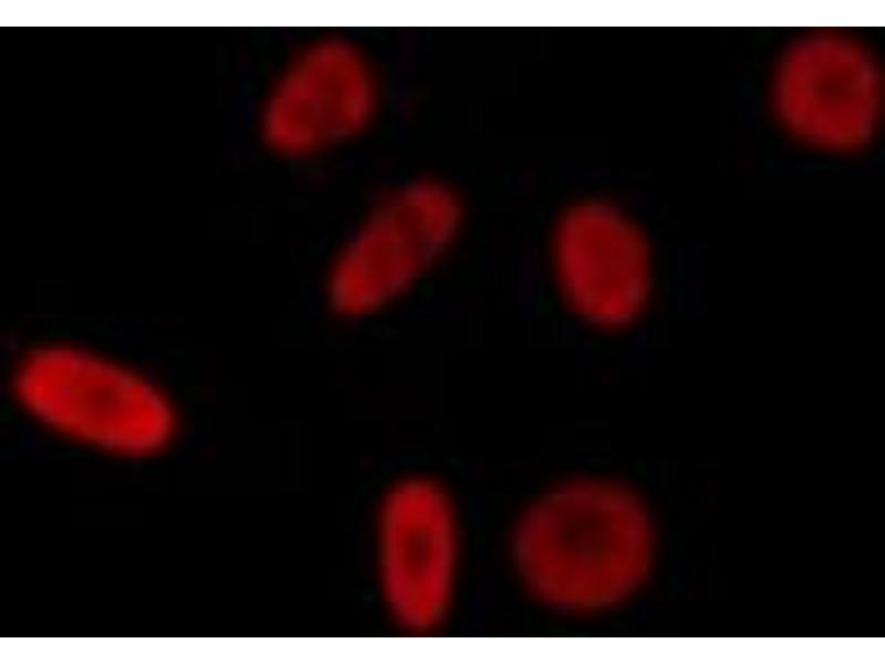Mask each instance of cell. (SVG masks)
Segmentation results:
<instances>
[{
	"mask_svg": "<svg viewBox=\"0 0 885 664\" xmlns=\"http://www.w3.org/2000/svg\"><path fill=\"white\" fill-rule=\"evenodd\" d=\"M653 513L629 485L576 474L545 486L519 510L507 560L520 591L570 620L611 615L647 585L656 566Z\"/></svg>",
	"mask_w": 885,
	"mask_h": 664,
	"instance_id": "cell-1",
	"label": "cell"
},
{
	"mask_svg": "<svg viewBox=\"0 0 885 664\" xmlns=\"http://www.w3.org/2000/svg\"><path fill=\"white\" fill-rule=\"evenodd\" d=\"M8 388L34 426L106 456L157 455L179 429L176 398L157 376L80 341L44 339L22 346L11 361Z\"/></svg>",
	"mask_w": 885,
	"mask_h": 664,
	"instance_id": "cell-2",
	"label": "cell"
},
{
	"mask_svg": "<svg viewBox=\"0 0 885 664\" xmlns=\"http://www.w3.org/2000/svg\"><path fill=\"white\" fill-rule=\"evenodd\" d=\"M371 544L385 615L408 634L438 631L457 605L466 562L462 513L451 491L424 475L394 481L377 502Z\"/></svg>",
	"mask_w": 885,
	"mask_h": 664,
	"instance_id": "cell-3",
	"label": "cell"
},
{
	"mask_svg": "<svg viewBox=\"0 0 885 664\" xmlns=\"http://www.w3.org/2000/svg\"><path fill=\"white\" fill-rule=\"evenodd\" d=\"M462 208L446 185L410 181L378 199L341 245L325 277V298L342 318L376 314L397 302L450 250Z\"/></svg>",
	"mask_w": 885,
	"mask_h": 664,
	"instance_id": "cell-4",
	"label": "cell"
},
{
	"mask_svg": "<svg viewBox=\"0 0 885 664\" xmlns=\"http://www.w3.org/2000/svg\"><path fill=\"white\" fill-rule=\"evenodd\" d=\"M884 73L875 50L842 30H815L777 58L768 98L779 128L796 144L826 155L868 146L884 114Z\"/></svg>",
	"mask_w": 885,
	"mask_h": 664,
	"instance_id": "cell-5",
	"label": "cell"
},
{
	"mask_svg": "<svg viewBox=\"0 0 885 664\" xmlns=\"http://www.w3.org/2000/svg\"><path fill=\"white\" fill-rule=\"evenodd\" d=\"M548 256L556 295L586 328L622 332L648 309L655 288L653 250L620 207L584 200L565 209L554 224Z\"/></svg>",
	"mask_w": 885,
	"mask_h": 664,
	"instance_id": "cell-6",
	"label": "cell"
},
{
	"mask_svg": "<svg viewBox=\"0 0 885 664\" xmlns=\"http://www.w3.org/2000/svg\"><path fill=\"white\" fill-rule=\"evenodd\" d=\"M378 102L365 53L342 38L323 37L294 52L275 76L262 108L263 136L278 155L314 157L362 134Z\"/></svg>",
	"mask_w": 885,
	"mask_h": 664,
	"instance_id": "cell-7",
	"label": "cell"
}]
</instances>
